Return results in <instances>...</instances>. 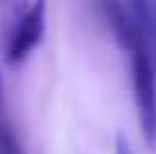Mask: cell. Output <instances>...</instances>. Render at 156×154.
<instances>
[{
  "instance_id": "8992f818",
  "label": "cell",
  "mask_w": 156,
  "mask_h": 154,
  "mask_svg": "<svg viewBox=\"0 0 156 154\" xmlns=\"http://www.w3.org/2000/svg\"><path fill=\"white\" fill-rule=\"evenodd\" d=\"M0 95H2V82H0Z\"/></svg>"
},
{
  "instance_id": "5b68a950",
  "label": "cell",
  "mask_w": 156,
  "mask_h": 154,
  "mask_svg": "<svg viewBox=\"0 0 156 154\" xmlns=\"http://www.w3.org/2000/svg\"><path fill=\"white\" fill-rule=\"evenodd\" d=\"M115 154H133V150H131V145H129L125 134L115 136Z\"/></svg>"
},
{
  "instance_id": "3957f363",
  "label": "cell",
  "mask_w": 156,
  "mask_h": 154,
  "mask_svg": "<svg viewBox=\"0 0 156 154\" xmlns=\"http://www.w3.org/2000/svg\"><path fill=\"white\" fill-rule=\"evenodd\" d=\"M98 9L102 12L104 20L109 23V27H111V32H113L118 45H120L122 50L131 52L133 48L143 41L140 30H138V25H136V18H133L129 5L113 2V0H111V2H100Z\"/></svg>"
},
{
  "instance_id": "7a4b0ae2",
  "label": "cell",
  "mask_w": 156,
  "mask_h": 154,
  "mask_svg": "<svg viewBox=\"0 0 156 154\" xmlns=\"http://www.w3.org/2000/svg\"><path fill=\"white\" fill-rule=\"evenodd\" d=\"M45 32V2L23 5L14 20L7 43V61L18 63L41 43Z\"/></svg>"
},
{
  "instance_id": "52a82bcc",
  "label": "cell",
  "mask_w": 156,
  "mask_h": 154,
  "mask_svg": "<svg viewBox=\"0 0 156 154\" xmlns=\"http://www.w3.org/2000/svg\"><path fill=\"white\" fill-rule=\"evenodd\" d=\"M154 73H156V61H154Z\"/></svg>"
},
{
  "instance_id": "277c9868",
  "label": "cell",
  "mask_w": 156,
  "mask_h": 154,
  "mask_svg": "<svg viewBox=\"0 0 156 154\" xmlns=\"http://www.w3.org/2000/svg\"><path fill=\"white\" fill-rule=\"evenodd\" d=\"M0 154H25L16 131L12 129L9 123H0Z\"/></svg>"
},
{
  "instance_id": "6da1fadb",
  "label": "cell",
  "mask_w": 156,
  "mask_h": 154,
  "mask_svg": "<svg viewBox=\"0 0 156 154\" xmlns=\"http://www.w3.org/2000/svg\"><path fill=\"white\" fill-rule=\"evenodd\" d=\"M131 75H133V98H136L140 131L145 141L149 145H154L156 141V73L143 41L131 50Z\"/></svg>"
}]
</instances>
